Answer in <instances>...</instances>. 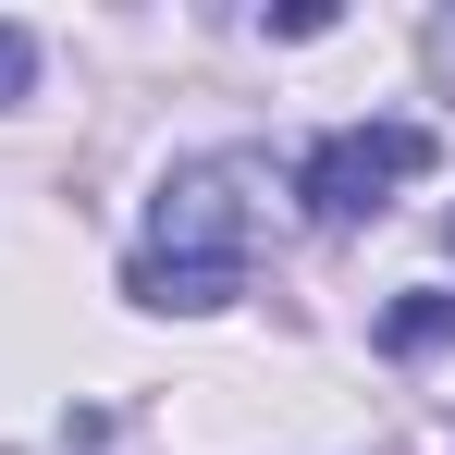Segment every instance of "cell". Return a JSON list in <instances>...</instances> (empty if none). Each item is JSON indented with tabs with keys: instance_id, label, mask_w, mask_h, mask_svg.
<instances>
[{
	"instance_id": "obj_1",
	"label": "cell",
	"mask_w": 455,
	"mask_h": 455,
	"mask_svg": "<svg viewBox=\"0 0 455 455\" xmlns=\"http://www.w3.org/2000/svg\"><path fill=\"white\" fill-rule=\"evenodd\" d=\"M271 222V160L259 148H222V160H172L148 197V246L124 271L136 307H222L246 283V246Z\"/></svg>"
},
{
	"instance_id": "obj_2",
	"label": "cell",
	"mask_w": 455,
	"mask_h": 455,
	"mask_svg": "<svg viewBox=\"0 0 455 455\" xmlns=\"http://www.w3.org/2000/svg\"><path fill=\"white\" fill-rule=\"evenodd\" d=\"M419 172H431V136L419 124H345V136L307 148L296 197H307V222H381L394 185H419Z\"/></svg>"
},
{
	"instance_id": "obj_3",
	"label": "cell",
	"mask_w": 455,
	"mask_h": 455,
	"mask_svg": "<svg viewBox=\"0 0 455 455\" xmlns=\"http://www.w3.org/2000/svg\"><path fill=\"white\" fill-rule=\"evenodd\" d=\"M381 345H394V357H431V345H455V296H406L394 320H381Z\"/></svg>"
},
{
	"instance_id": "obj_4",
	"label": "cell",
	"mask_w": 455,
	"mask_h": 455,
	"mask_svg": "<svg viewBox=\"0 0 455 455\" xmlns=\"http://www.w3.org/2000/svg\"><path fill=\"white\" fill-rule=\"evenodd\" d=\"M25 86H37V37H25V25H0V111H12Z\"/></svg>"
},
{
	"instance_id": "obj_5",
	"label": "cell",
	"mask_w": 455,
	"mask_h": 455,
	"mask_svg": "<svg viewBox=\"0 0 455 455\" xmlns=\"http://www.w3.org/2000/svg\"><path fill=\"white\" fill-rule=\"evenodd\" d=\"M431 75L455 86V12H443V25H431Z\"/></svg>"
}]
</instances>
